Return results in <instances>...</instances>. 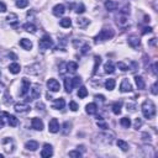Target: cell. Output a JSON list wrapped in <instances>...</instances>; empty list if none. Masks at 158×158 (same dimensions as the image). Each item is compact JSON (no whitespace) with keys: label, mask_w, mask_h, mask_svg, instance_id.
<instances>
[{"label":"cell","mask_w":158,"mask_h":158,"mask_svg":"<svg viewBox=\"0 0 158 158\" xmlns=\"http://www.w3.org/2000/svg\"><path fill=\"white\" fill-rule=\"evenodd\" d=\"M64 105H66V101H64V99L63 98H58L55 100L53 105H52V108L56 109V110H61L64 108Z\"/></svg>","instance_id":"obj_15"},{"label":"cell","mask_w":158,"mask_h":158,"mask_svg":"<svg viewBox=\"0 0 158 158\" xmlns=\"http://www.w3.org/2000/svg\"><path fill=\"white\" fill-rule=\"evenodd\" d=\"M69 157H74V158H79V157H81V152H79V151H71L69 152Z\"/></svg>","instance_id":"obj_37"},{"label":"cell","mask_w":158,"mask_h":158,"mask_svg":"<svg viewBox=\"0 0 158 158\" xmlns=\"http://www.w3.org/2000/svg\"><path fill=\"white\" fill-rule=\"evenodd\" d=\"M6 20H8L9 22H11V24H13V25H15V22H16V20H17V16H16L15 14H13V13H11L10 15H8Z\"/></svg>","instance_id":"obj_34"},{"label":"cell","mask_w":158,"mask_h":158,"mask_svg":"<svg viewBox=\"0 0 158 158\" xmlns=\"http://www.w3.org/2000/svg\"><path fill=\"white\" fill-rule=\"evenodd\" d=\"M20 46L24 50L30 51L32 48V42H31L30 40H27V38H22V40H20Z\"/></svg>","instance_id":"obj_20"},{"label":"cell","mask_w":158,"mask_h":158,"mask_svg":"<svg viewBox=\"0 0 158 158\" xmlns=\"http://www.w3.org/2000/svg\"><path fill=\"white\" fill-rule=\"evenodd\" d=\"M121 106H122V103L121 101H118L113 105V113L115 115H120L121 114Z\"/></svg>","instance_id":"obj_30"},{"label":"cell","mask_w":158,"mask_h":158,"mask_svg":"<svg viewBox=\"0 0 158 158\" xmlns=\"http://www.w3.org/2000/svg\"><path fill=\"white\" fill-rule=\"evenodd\" d=\"M118 67L121 69V71H124V72H126V71H128V69H130V68H128V66H126L124 62H119V63H118Z\"/></svg>","instance_id":"obj_38"},{"label":"cell","mask_w":158,"mask_h":158,"mask_svg":"<svg viewBox=\"0 0 158 158\" xmlns=\"http://www.w3.org/2000/svg\"><path fill=\"white\" fill-rule=\"evenodd\" d=\"M9 57H11L13 60H17V56L15 53H13V52H10V53H9Z\"/></svg>","instance_id":"obj_55"},{"label":"cell","mask_w":158,"mask_h":158,"mask_svg":"<svg viewBox=\"0 0 158 158\" xmlns=\"http://www.w3.org/2000/svg\"><path fill=\"white\" fill-rule=\"evenodd\" d=\"M114 30H111V28H103V30L99 32V35H96L94 41L98 43V42H103V41H108L110 38H113L114 37Z\"/></svg>","instance_id":"obj_2"},{"label":"cell","mask_w":158,"mask_h":158,"mask_svg":"<svg viewBox=\"0 0 158 158\" xmlns=\"http://www.w3.org/2000/svg\"><path fill=\"white\" fill-rule=\"evenodd\" d=\"M84 11H85V6H84L83 4H79L78 6H77V10H75V13H77V14H83Z\"/></svg>","instance_id":"obj_40"},{"label":"cell","mask_w":158,"mask_h":158,"mask_svg":"<svg viewBox=\"0 0 158 158\" xmlns=\"http://www.w3.org/2000/svg\"><path fill=\"white\" fill-rule=\"evenodd\" d=\"M77 24H78V26L80 28H85L88 25L90 24V21L88 19H85V17H79V19L77 20Z\"/></svg>","instance_id":"obj_24"},{"label":"cell","mask_w":158,"mask_h":158,"mask_svg":"<svg viewBox=\"0 0 158 158\" xmlns=\"http://www.w3.org/2000/svg\"><path fill=\"white\" fill-rule=\"evenodd\" d=\"M128 45L133 48H137L140 45H141V40H140L137 36H130L128 37Z\"/></svg>","instance_id":"obj_11"},{"label":"cell","mask_w":158,"mask_h":158,"mask_svg":"<svg viewBox=\"0 0 158 158\" xmlns=\"http://www.w3.org/2000/svg\"><path fill=\"white\" fill-rule=\"evenodd\" d=\"M66 67H67V72L75 73V72H77V69H78V64L75 63V62H68Z\"/></svg>","instance_id":"obj_23"},{"label":"cell","mask_w":158,"mask_h":158,"mask_svg":"<svg viewBox=\"0 0 158 158\" xmlns=\"http://www.w3.org/2000/svg\"><path fill=\"white\" fill-rule=\"evenodd\" d=\"M152 30H153L152 27H145V28H143V31H142V33H143V35H146L147 32H152Z\"/></svg>","instance_id":"obj_48"},{"label":"cell","mask_w":158,"mask_h":158,"mask_svg":"<svg viewBox=\"0 0 158 158\" xmlns=\"http://www.w3.org/2000/svg\"><path fill=\"white\" fill-rule=\"evenodd\" d=\"M64 86H66V91L67 93H72L73 90V83L71 78H66L64 79Z\"/></svg>","instance_id":"obj_26"},{"label":"cell","mask_w":158,"mask_h":158,"mask_svg":"<svg viewBox=\"0 0 158 158\" xmlns=\"http://www.w3.org/2000/svg\"><path fill=\"white\" fill-rule=\"evenodd\" d=\"M28 91H30V96H28L27 100H30V101L35 100V99H38L40 95H41V88H40L38 84H33Z\"/></svg>","instance_id":"obj_4"},{"label":"cell","mask_w":158,"mask_h":158,"mask_svg":"<svg viewBox=\"0 0 158 158\" xmlns=\"http://www.w3.org/2000/svg\"><path fill=\"white\" fill-rule=\"evenodd\" d=\"M36 108H37L38 110H43V108H45V105H43L42 103H37V104H36Z\"/></svg>","instance_id":"obj_50"},{"label":"cell","mask_w":158,"mask_h":158,"mask_svg":"<svg viewBox=\"0 0 158 158\" xmlns=\"http://www.w3.org/2000/svg\"><path fill=\"white\" fill-rule=\"evenodd\" d=\"M95 99H98V100H101V101H105V96L104 95H95Z\"/></svg>","instance_id":"obj_52"},{"label":"cell","mask_w":158,"mask_h":158,"mask_svg":"<svg viewBox=\"0 0 158 158\" xmlns=\"http://www.w3.org/2000/svg\"><path fill=\"white\" fill-rule=\"evenodd\" d=\"M149 45H151V46H154V45H156V38H152V40L149 41Z\"/></svg>","instance_id":"obj_56"},{"label":"cell","mask_w":158,"mask_h":158,"mask_svg":"<svg viewBox=\"0 0 158 158\" xmlns=\"http://www.w3.org/2000/svg\"><path fill=\"white\" fill-rule=\"evenodd\" d=\"M63 127H64V130L62 131V132H63V135H68L69 132H71V124H69V122H66Z\"/></svg>","instance_id":"obj_36"},{"label":"cell","mask_w":158,"mask_h":158,"mask_svg":"<svg viewBox=\"0 0 158 158\" xmlns=\"http://www.w3.org/2000/svg\"><path fill=\"white\" fill-rule=\"evenodd\" d=\"M116 145H118V147L121 148L124 152L128 151V143L126 141H124V140H118V141H116Z\"/></svg>","instance_id":"obj_27"},{"label":"cell","mask_w":158,"mask_h":158,"mask_svg":"<svg viewBox=\"0 0 158 158\" xmlns=\"http://www.w3.org/2000/svg\"><path fill=\"white\" fill-rule=\"evenodd\" d=\"M141 125H142V120L141 119H136V121H135V128H136V130H138L140 127H141Z\"/></svg>","instance_id":"obj_42"},{"label":"cell","mask_w":158,"mask_h":158,"mask_svg":"<svg viewBox=\"0 0 158 158\" xmlns=\"http://www.w3.org/2000/svg\"><path fill=\"white\" fill-rule=\"evenodd\" d=\"M52 154H53V149H52V146L48 145V143H46V145L43 146L42 151H41V157H43V158H50V157H52Z\"/></svg>","instance_id":"obj_7"},{"label":"cell","mask_w":158,"mask_h":158,"mask_svg":"<svg viewBox=\"0 0 158 158\" xmlns=\"http://www.w3.org/2000/svg\"><path fill=\"white\" fill-rule=\"evenodd\" d=\"M151 93H152V94H153V95H157V81H156V83L153 84V85H152V89H151Z\"/></svg>","instance_id":"obj_43"},{"label":"cell","mask_w":158,"mask_h":158,"mask_svg":"<svg viewBox=\"0 0 158 158\" xmlns=\"http://www.w3.org/2000/svg\"><path fill=\"white\" fill-rule=\"evenodd\" d=\"M22 28H24L25 31H27V32H31V33L36 32V26H35L33 24H31V22H26V24L22 26Z\"/></svg>","instance_id":"obj_25"},{"label":"cell","mask_w":158,"mask_h":158,"mask_svg":"<svg viewBox=\"0 0 158 158\" xmlns=\"http://www.w3.org/2000/svg\"><path fill=\"white\" fill-rule=\"evenodd\" d=\"M149 21V16H145V22H148Z\"/></svg>","instance_id":"obj_57"},{"label":"cell","mask_w":158,"mask_h":158,"mask_svg":"<svg viewBox=\"0 0 158 158\" xmlns=\"http://www.w3.org/2000/svg\"><path fill=\"white\" fill-rule=\"evenodd\" d=\"M30 110V106L25 103H17L15 104V111L16 113H24V111Z\"/></svg>","instance_id":"obj_14"},{"label":"cell","mask_w":158,"mask_h":158,"mask_svg":"<svg viewBox=\"0 0 158 158\" xmlns=\"http://www.w3.org/2000/svg\"><path fill=\"white\" fill-rule=\"evenodd\" d=\"M5 11H6V5L0 1V13H5Z\"/></svg>","instance_id":"obj_47"},{"label":"cell","mask_w":158,"mask_h":158,"mask_svg":"<svg viewBox=\"0 0 158 158\" xmlns=\"http://www.w3.org/2000/svg\"><path fill=\"white\" fill-rule=\"evenodd\" d=\"M47 88L51 91H58L61 89V85H60V81L55 78H51L47 80Z\"/></svg>","instance_id":"obj_6"},{"label":"cell","mask_w":158,"mask_h":158,"mask_svg":"<svg viewBox=\"0 0 158 158\" xmlns=\"http://www.w3.org/2000/svg\"><path fill=\"white\" fill-rule=\"evenodd\" d=\"M64 13H66V8H64L63 4H57L53 8V14L56 16H62Z\"/></svg>","instance_id":"obj_12"},{"label":"cell","mask_w":158,"mask_h":158,"mask_svg":"<svg viewBox=\"0 0 158 158\" xmlns=\"http://www.w3.org/2000/svg\"><path fill=\"white\" fill-rule=\"evenodd\" d=\"M4 115L8 118V122H9V125H10V126L15 127V126L19 125V120L16 119V116H14V115H10V114H8V113H4Z\"/></svg>","instance_id":"obj_16"},{"label":"cell","mask_w":158,"mask_h":158,"mask_svg":"<svg viewBox=\"0 0 158 158\" xmlns=\"http://www.w3.org/2000/svg\"><path fill=\"white\" fill-rule=\"evenodd\" d=\"M28 90H30V80L24 78L21 80V90L19 91V95L20 96H25L26 93H28Z\"/></svg>","instance_id":"obj_5"},{"label":"cell","mask_w":158,"mask_h":158,"mask_svg":"<svg viewBox=\"0 0 158 158\" xmlns=\"http://www.w3.org/2000/svg\"><path fill=\"white\" fill-rule=\"evenodd\" d=\"M60 122H58V120L57 119H52L51 121H50V124H48V130H50V132H52V133H57L58 131H60Z\"/></svg>","instance_id":"obj_9"},{"label":"cell","mask_w":158,"mask_h":158,"mask_svg":"<svg viewBox=\"0 0 158 158\" xmlns=\"http://www.w3.org/2000/svg\"><path fill=\"white\" fill-rule=\"evenodd\" d=\"M115 84H116L115 79H108L106 81H105V88H106V89H108L109 91H111V90H114Z\"/></svg>","instance_id":"obj_29"},{"label":"cell","mask_w":158,"mask_h":158,"mask_svg":"<svg viewBox=\"0 0 158 158\" xmlns=\"http://www.w3.org/2000/svg\"><path fill=\"white\" fill-rule=\"evenodd\" d=\"M0 158H3V154H0Z\"/></svg>","instance_id":"obj_58"},{"label":"cell","mask_w":158,"mask_h":158,"mask_svg":"<svg viewBox=\"0 0 158 158\" xmlns=\"http://www.w3.org/2000/svg\"><path fill=\"white\" fill-rule=\"evenodd\" d=\"M86 95H88V90H86V88H85V86H80L79 89H78V96H79V98H81V99H84Z\"/></svg>","instance_id":"obj_32"},{"label":"cell","mask_w":158,"mask_h":158,"mask_svg":"<svg viewBox=\"0 0 158 158\" xmlns=\"http://www.w3.org/2000/svg\"><path fill=\"white\" fill-rule=\"evenodd\" d=\"M88 50H90V46L86 43V45H84V46H83V48H81V53L85 55L86 52H88Z\"/></svg>","instance_id":"obj_44"},{"label":"cell","mask_w":158,"mask_h":158,"mask_svg":"<svg viewBox=\"0 0 158 158\" xmlns=\"http://www.w3.org/2000/svg\"><path fill=\"white\" fill-rule=\"evenodd\" d=\"M20 71H21V67H20L19 63H11L9 66V72L10 73L17 74V73H20Z\"/></svg>","instance_id":"obj_21"},{"label":"cell","mask_w":158,"mask_h":158,"mask_svg":"<svg viewBox=\"0 0 158 158\" xmlns=\"http://www.w3.org/2000/svg\"><path fill=\"white\" fill-rule=\"evenodd\" d=\"M85 110H86V114H89V115H95L96 111H98V106H96V104L90 103V104H88L86 106H85Z\"/></svg>","instance_id":"obj_19"},{"label":"cell","mask_w":158,"mask_h":158,"mask_svg":"<svg viewBox=\"0 0 158 158\" xmlns=\"http://www.w3.org/2000/svg\"><path fill=\"white\" fill-rule=\"evenodd\" d=\"M72 83H73V88H77L79 86V84L81 83V78L80 77H75L72 79Z\"/></svg>","instance_id":"obj_35"},{"label":"cell","mask_w":158,"mask_h":158,"mask_svg":"<svg viewBox=\"0 0 158 158\" xmlns=\"http://www.w3.org/2000/svg\"><path fill=\"white\" fill-rule=\"evenodd\" d=\"M28 5V1L27 0H16V6L20 8V9H24Z\"/></svg>","instance_id":"obj_33"},{"label":"cell","mask_w":158,"mask_h":158,"mask_svg":"<svg viewBox=\"0 0 158 158\" xmlns=\"http://www.w3.org/2000/svg\"><path fill=\"white\" fill-rule=\"evenodd\" d=\"M4 125H5V122H4V119L0 116V128H3L4 127Z\"/></svg>","instance_id":"obj_54"},{"label":"cell","mask_w":158,"mask_h":158,"mask_svg":"<svg viewBox=\"0 0 158 158\" xmlns=\"http://www.w3.org/2000/svg\"><path fill=\"white\" fill-rule=\"evenodd\" d=\"M120 124H121L122 127L128 128V127L131 126V120H130V118H122V119L120 120Z\"/></svg>","instance_id":"obj_31"},{"label":"cell","mask_w":158,"mask_h":158,"mask_svg":"<svg viewBox=\"0 0 158 158\" xmlns=\"http://www.w3.org/2000/svg\"><path fill=\"white\" fill-rule=\"evenodd\" d=\"M118 6H119V4L116 1H113V0H106L105 1V8H106L108 11H114L118 9Z\"/></svg>","instance_id":"obj_18"},{"label":"cell","mask_w":158,"mask_h":158,"mask_svg":"<svg viewBox=\"0 0 158 158\" xmlns=\"http://www.w3.org/2000/svg\"><path fill=\"white\" fill-rule=\"evenodd\" d=\"M25 148L27 151H36L38 148V142L37 141H33V140H30L25 143Z\"/></svg>","instance_id":"obj_13"},{"label":"cell","mask_w":158,"mask_h":158,"mask_svg":"<svg viewBox=\"0 0 158 158\" xmlns=\"http://www.w3.org/2000/svg\"><path fill=\"white\" fill-rule=\"evenodd\" d=\"M135 83H136V85H137V88L140 90H143L146 88L145 79L141 77V75H136V77H135Z\"/></svg>","instance_id":"obj_17"},{"label":"cell","mask_w":158,"mask_h":158,"mask_svg":"<svg viewBox=\"0 0 158 158\" xmlns=\"http://www.w3.org/2000/svg\"><path fill=\"white\" fill-rule=\"evenodd\" d=\"M127 110L135 111V105H133V104H127Z\"/></svg>","instance_id":"obj_51"},{"label":"cell","mask_w":158,"mask_h":158,"mask_svg":"<svg viewBox=\"0 0 158 158\" xmlns=\"http://www.w3.org/2000/svg\"><path fill=\"white\" fill-rule=\"evenodd\" d=\"M142 140H143V141H151V136H149V135L148 133H142Z\"/></svg>","instance_id":"obj_46"},{"label":"cell","mask_w":158,"mask_h":158,"mask_svg":"<svg viewBox=\"0 0 158 158\" xmlns=\"http://www.w3.org/2000/svg\"><path fill=\"white\" fill-rule=\"evenodd\" d=\"M31 126H32L33 130H36V131H42L43 130V122L38 118H33L31 120Z\"/></svg>","instance_id":"obj_8"},{"label":"cell","mask_w":158,"mask_h":158,"mask_svg":"<svg viewBox=\"0 0 158 158\" xmlns=\"http://www.w3.org/2000/svg\"><path fill=\"white\" fill-rule=\"evenodd\" d=\"M100 62H101V58L100 57H95V66H94V69H93V73H95L96 72V69H98V66L100 64Z\"/></svg>","instance_id":"obj_41"},{"label":"cell","mask_w":158,"mask_h":158,"mask_svg":"<svg viewBox=\"0 0 158 158\" xmlns=\"http://www.w3.org/2000/svg\"><path fill=\"white\" fill-rule=\"evenodd\" d=\"M66 66H67L66 63H62V64H61V71H60L61 74H63L64 72H66V69H64V68H66Z\"/></svg>","instance_id":"obj_49"},{"label":"cell","mask_w":158,"mask_h":158,"mask_svg":"<svg viewBox=\"0 0 158 158\" xmlns=\"http://www.w3.org/2000/svg\"><path fill=\"white\" fill-rule=\"evenodd\" d=\"M38 46H40V48L42 51L48 50V48H51L52 46H53V41H52V38L50 37V35H45V36L40 40Z\"/></svg>","instance_id":"obj_3"},{"label":"cell","mask_w":158,"mask_h":158,"mask_svg":"<svg viewBox=\"0 0 158 158\" xmlns=\"http://www.w3.org/2000/svg\"><path fill=\"white\" fill-rule=\"evenodd\" d=\"M156 68H157V63H154L153 66H152V73H153L154 75L157 74V71H156Z\"/></svg>","instance_id":"obj_53"},{"label":"cell","mask_w":158,"mask_h":158,"mask_svg":"<svg viewBox=\"0 0 158 158\" xmlns=\"http://www.w3.org/2000/svg\"><path fill=\"white\" fill-rule=\"evenodd\" d=\"M132 90V85L130 83V80L128 79H124L121 81V85H120V91L121 93H128V91H131Z\"/></svg>","instance_id":"obj_10"},{"label":"cell","mask_w":158,"mask_h":158,"mask_svg":"<svg viewBox=\"0 0 158 158\" xmlns=\"http://www.w3.org/2000/svg\"><path fill=\"white\" fill-rule=\"evenodd\" d=\"M98 126L100 128H103V130H108V125L105 124V122H99L98 121Z\"/></svg>","instance_id":"obj_45"},{"label":"cell","mask_w":158,"mask_h":158,"mask_svg":"<svg viewBox=\"0 0 158 158\" xmlns=\"http://www.w3.org/2000/svg\"><path fill=\"white\" fill-rule=\"evenodd\" d=\"M104 69H105V73H108V74H113L115 72V67H114V64H113V62H111V61L105 63Z\"/></svg>","instance_id":"obj_22"},{"label":"cell","mask_w":158,"mask_h":158,"mask_svg":"<svg viewBox=\"0 0 158 158\" xmlns=\"http://www.w3.org/2000/svg\"><path fill=\"white\" fill-rule=\"evenodd\" d=\"M60 25L64 28H68V27H71L72 26V20L69 19V17H64V19H62L60 21Z\"/></svg>","instance_id":"obj_28"},{"label":"cell","mask_w":158,"mask_h":158,"mask_svg":"<svg viewBox=\"0 0 158 158\" xmlns=\"http://www.w3.org/2000/svg\"><path fill=\"white\" fill-rule=\"evenodd\" d=\"M142 114L146 119H152L156 115V105L152 100H146L142 104Z\"/></svg>","instance_id":"obj_1"},{"label":"cell","mask_w":158,"mask_h":158,"mask_svg":"<svg viewBox=\"0 0 158 158\" xmlns=\"http://www.w3.org/2000/svg\"><path fill=\"white\" fill-rule=\"evenodd\" d=\"M69 109H71L72 111H77L79 109V106H78V104L75 101H71L69 103Z\"/></svg>","instance_id":"obj_39"}]
</instances>
